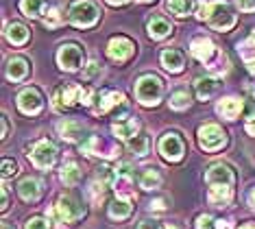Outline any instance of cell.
Segmentation results:
<instances>
[{
  "label": "cell",
  "mask_w": 255,
  "mask_h": 229,
  "mask_svg": "<svg viewBox=\"0 0 255 229\" xmlns=\"http://www.w3.org/2000/svg\"><path fill=\"white\" fill-rule=\"evenodd\" d=\"M205 184L210 186L207 199L214 208H227L234 199V186H236V175L229 164L216 162L207 168L205 173Z\"/></svg>",
  "instance_id": "obj_1"
},
{
  "label": "cell",
  "mask_w": 255,
  "mask_h": 229,
  "mask_svg": "<svg viewBox=\"0 0 255 229\" xmlns=\"http://www.w3.org/2000/svg\"><path fill=\"white\" fill-rule=\"evenodd\" d=\"M94 90L90 85H74V83H66L61 87H57L53 94V107L61 114L70 111L74 107H90L94 103Z\"/></svg>",
  "instance_id": "obj_2"
},
{
  "label": "cell",
  "mask_w": 255,
  "mask_h": 229,
  "mask_svg": "<svg viewBox=\"0 0 255 229\" xmlns=\"http://www.w3.org/2000/svg\"><path fill=\"white\" fill-rule=\"evenodd\" d=\"M199 17L216 31H231L236 26V11L227 0H212L205 2L199 11Z\"/></svg>",
  "instance_id": "obj_3"
},
{
  "label": "cell",
  "mask_w": 255,
  "mask_h": 229,
  "mask_svg": "<svg viewBox=\"0 0 255 229\" xmlns=\"http://www.w3.org/2000/svg\"><path fill=\"white\" fill-rule=\"evenodd\" d=\"M190 52H192V57H196L201 63L210 66L212 70H216V72H225L229 66L227 57L216 48V44H214L210 37H194L192 42H190Z\"/></svg>",
  "instance_id": "obj_4"
},
{
  "label": "cell",
  "mask_w": 255,
  "mask_h": 229,
  "mask_svg": "<svg viewBox=\"0 0 255 229\" xmlns=\"http://www.w3.org/2000/svg\"><path fill=\"white\" fill-rule=\"evenodd\" d=\"M101 17V9H98L96 2L92 0H74L68 9V20L70 24L79 26V28H90L94 26Z\"/></svg>",
  "instance_id": "obj_5"
},
{
  "label": "cell",
  "mask_w": 255,
  "mask_h": 229,
  "mask_svg": "<svg viewBox=\"0 0 255 229\" xmlns=\"http://www.w3.org/2000/svg\"><path fill=\"white\" fill-rule=\"evenodd\" d=\"M164 96V81L155 74H144L135 83V98L146 107L157 105Z\"/></svg>",
  "instance_id": "obj_6"
},
{
  "label": "cell",
  "mask_w": 255,
  "mask_h": 229,
  "mask_svg": "<svg viewBox=\"0 0 255 229\" xmlns=\"http://www.w3.org/2000/svg\"><path fill=\"white\" fill-rule=\"evenodd\" d=\"M199 144L205 151H220L223 146H227V131H225L216 122H207V125L199 127Z\"/></svg>",
  "instance_id": "obj_7"
},
{
  "label": "cell",
  "mask_w": 255,
  "mask_h": 229,
  "mask_svg": "<svg viewBox=\"0 0 255 229\" xmlns=\"http://www.w3.org/2000/svg\"><path fill=\"white\" fill-rule=\"evenodd\" d=\"M28 160L33 162V166L37 168H50L57 162V146L50 140H37L28 151Z\"/></svg>",
  "instance_id": "obj_8"
},
{
  "label": "cell",
  "mask_w": 255,
  "mask_h": 229,
  "mask_svg": "<svg viewBox=\"0 0 255 229\" xmlns=\"http://www.w3.org/2000/svg\"><path fill=\"white\" fill-rule=\"evenodd\" d=\"M83 61H85V52L79 44H61L59 50H57V63H59L61 70L77 72L83 66Z\"/></svg>",
  "instance_id": "obj_9"
},
{
  "label": "cell",
  "mask_w": 255,
  "mask_h": 229,
  "mask_svg": "<svg viewBox=\"0 0 255 229\" xmlns=\"http://www.w3.org/2000/svg\"><path fill=\"white\" fill-rule=\"evenodd\" d=\"M53 214L61 223H77L85 216V208L81 205L79 199H74V197H59Z\"/></svg>",
  "instance_id": "obj_10"
},
{
  "label": "cell",
  "mask_w": 255,
  "mask_h": 229,
  "mask_svg": "<svg viewBox=\"0 0 255 229\" xmlns=\"http://www.w3.org/2000/svg\"><path fill=\"white\" fill-rule=\"evenodd\" d=\"M159 153L168 162H179L185 155V142L179 133H166L159 140Z\"/></svg>",
  "instance_id": "obj_11"
},
{
  "label": "cell",
  "mask_w": 255,
  "mask_h": 229,
  "mask_svg": "<svg viewBox=\"0 0 255 229\" xmlns=\"http://www.w3.org/2000/svg\"><path fill=\"white\" fill-rule=\"evenodd\" d=\"M133 52H135V44H133L129 37H125V35H116L107 44V55L118 63L129 61L133 57Z\"/></svg>",
  "instance_id": "obj_12"
},
{
  "label": "cell",
  "mask_w": 255,
  "mask_h": 229,
  "mask_svg": "<svg viewBox=\"0 0 255 229\" xmlns=\"http://www.w3.org/2000/svg\"><path fill=\"white\" fill-rule=\"evenodd\" d=\"M18 107L26 116H37L44 107V96L39 94L37 87H24L18 94Z\"/></svg>",
  "instance_id": "obj_13"
},
{
  "label": "cell",
  "mask_w": 255,
  "mask_h": 229,
  "mask_svg": "<svg viewBox=\"0 0 255 229\" xmlns=\"http://www.w3.org/2000/svg\"><path fill=\"white\" fill-rule=\"evenodd\" d=\"M127 98L123 92H116V90H103L96 96V114H109V111H116L118 107H125Z\"/></svg>",
  "instance_id": "obj_14"
},
{
  "label": "cell",
  "mask_w": 255,
  "mask_h": 229,
  "mask_svg": "<svg viewBox=\"0 0 255 229\" xmlns=\"http://www.w3.org/2000/svg\"><path fill=\"white\" fill-rule=\"evenodd\" d=\"M81 153H85V155H98V157H116L118 155V149H116L114 144L109 142H103L98 136H88L85 142H81Z\"/></svg>",
  "instance_id": "obj_15"
},
{
  "label": "cell",
  "mask_w": 255,
  "mask_h": 229,
  "mask_svg": "<svg viewBox=\"0 0 255 229\" xmlns=\"http://www.w3.org/2000/svg\"><path fill=\"white\" fill-rule=\"evenodd\" d=\"M159 61H161V66H164V70L177 74V72H181L183 66H185V55L177 48H166V50H161Z\"/></svg>",
  "instance_id": "obj_16"
},
{
  "label": "cell",
  "mask_w": 255,
  "mask_h": 229,
  "mask_svg": "<svg viewBox=\"0 0 255 229\" xmlns=\"http://www.w3.org/2000/svg\"><path fill=\"white\" fill-rule=\"evenodd\" d=\"M242 109H245V101L238 98V96H227V98H223V101L216 105V111L227 120H236L238 114H240Z\"/></svg>",
  "instance_id": "obj_17"
},
{
  "label": "cell",
  "mask_w": 255,
  "mask_h": 229,
  "mask_svg": "<svg viewBox=\"0 0 255 229\" xmlns=\"http://www.w3.org/2000/svg\"><path fill=\"white\" fill-rule=\"evenodd\" d=\"M137 129H140V122H137L135 118H120L118 122H114L112 131H114L116 138L127 140V142H129L131 138L140 136V133H137Z\"/></svg>",
  "instance_id": "obj_18"
},
{
  "label": "cell",
  "mask_w": 255,
  "mask_h": 229,
  "mask_svg": "<svg viewBox=\"0 0 255 229\" xmlns=\"http://www.w3.org/2000/svg\"><path fill=\"white\" fill-rule=\"evenodd\" d=\"M18 192H20L22 201H26V203H35L37 199L42 197V184H39V179H35V177H26V179H22V181H20Z\"/></svg>",
  "instance_id": "obj_19"
},
{
  "label": "cell",
  "mask_w": 255,
  "mask_h": 229,
  "mask_svg": "<svg viewBox=\"0 0 255 229\" xmlns=\"http://www.w3.org/2000/svg\"><path fill=\"white\" fill-rule=\"evenodd\" d=\"M218 79L216 76H199V79L194 81V90H196V96L201 98V101H210L214 94L218 92Z\"/></svg>",
  "instance_id": "obj_20"
},
{
  "label": "cell",
  "mask_w": 255,
  "mask_h": 229,
  "mask_svg": "<svg viewBox=\"0 0 255 229\" xmlns=\"http://www.w3.org/2000/svg\"><path fill=\"white\" fill-rule=\"evenodd\" d=\"M28 74V61L24 57H11L7 61V79L9 81H22Z\"/></svg>",
  "instance_id": "obj_21"
},
{
  "label": "cell",
  "mask_w": 255,
  "mask_h": 229,
  "mask_svg": "<svg viewBox=\"0 0 255 229\" xmlns=\"http://www.w3.org/2000/svg\"><path fill=\"white\" fill-rule=\"evenodd\" d=\"M172 33V24L161 15H155L153 20H148V35L153 39H164Z\"/></svg>",
  "instance_id": "obj_22"
},
{
  "label": "cell",
  "mask_w": 255,
  "mask_h": 229,
  "mask_svg": "<svg viewBox=\"0 0 255 229\" xmlns=\"http://www.w3.org/2000/svg\"><path fill=\"white\" fill-rule=\"evenodd\" d=\"M4 35H7V39L13 46H22L28 42V28L22 24V22H11V24H7V31H4Z\"/></svg>",
  "instance_id": "obj_23"
},
{
  "label": "cell",
  "mask_w": 255,
  "mask_h": 229,
  "mask_svg": "<svg viewBox=\"0 0 255 229\" xmlns=\"http://www.w3.org/2000/svg\"><path fill=\"white\" fill-rule=\"evenodd\" d=\"M131 210H133V205H131L129 199L118 197L112 201V205H109V216H112L114 221H125L131 216Z\"/></svg>",
  "instance_id": "obj_24"
},
{
  "label": "cell",
  "mask_w": 255,
  "mask_h": 229,
  "mask_svg": "<svg viewBox=\"0 0 255 229\" xmlns=\"http://www.w3.org/2000/svg\"><path fill=\"white\" fill-rule=\"evenodd\" d=\"M59 133H61V138L63 140H70V142H77V140L81 138H85L83 133H85V129L79 125V122H72V120H66V122H59Z\"/></svg>",
  "instance_id": "obj_25"
},
{
  "label": "cell",
  "mask_w": 255,
  "mask_h": 229,
  "mask_svg": "<svg viewBox=\"0 0 255 229\" xmlns=\"http://www.w3.org/2000/svg\"><path fill=\"white\" fill-rule=\"evenodd\" d=\"M81 179H83V170L79 168L77 162H68L66 166L61 168V181L66 186H77Z\"/></svg>",
  "instance_id": "obj_26"
},
{
  "label": "cell",
  "mask_w": 255,
  "mask_h": 229,
  "mask_svg": "<svg viewBox=\"0 0 255 229\" xmlns=\"http://www.w3.org/2000/svg\"><path fill=\"white\" fill-rule=\"evenodd\" d=\"M161 175H159V170H155V168H144L142 173H140V188L142 190H155V188H159L161 186Z\"/></svg>",
  "instance_id": "obj_27"
},
{
  "label": "cell",
  "mask_w": 255,
  "mask_h": 229,
  "mask_svg": "<svg viewBox=\"0 0 255 229\" xmlns=\"http://www.w3.org/2000/svg\"><path fill=\"white\" fill-rule=\"evenodd\" d=\"M166 9L177 17H185L194 11V0H166Z\"/></svg>",
  "instance_id": "obj_28"
},
{
  "label": "cell",
  "mask_w": 255,
  "mask_h": 229,
  "mask_svg": "<svg viewBox=\"0 0 255 229\" xmlns=\"http://www.w3.org/2000/svg\"><path fill=\"white\" fill-rule=\"evenodd\" d=\"M170 107L172 109H177V111H183V109H188L190 105H192V94H190L188 90H175L170 94Z\"/></svg>",
  "instance_id": "obj_29"
},
{
  "label": "cell",
  "mask_w": 255,
  "mask_h": 229,
  "mask_svg": "<svg viewBox=\"0 0 255 229\" xmlns=\"http://www.w3.org/2000/svg\"><path fill=\"white\" fill-rule=\"evenodd\" d=\"M46 9V0H20V11L26 17H39Z\"/></svg>",
  "instance_id": "obj_30"
},
{
  "label": "cell",
  "mask_w": 255,
  "mask_h": 229,
  "mask_svg": "<svg viewBox=\"0 0 255 229\" xmlns=\"http://www.w3.org/2000/svg\"><path fill=\"white\" fill-rule=\"evenodd\" d=\"M127 146H129V151H131L135 157H144V155L148 153V138L144 136V133H140V136L131 138L129 142H127Z\"/></svg>",
  "instance_id": "obj_31"
},
{
  "label": "cell",
  "mask_w": 255,
  "mask_h": 229,
  "mask_svg": "<svg viewBox=\"0 0 255 229\" xmlns=\"http://www.w3.org/2000/svg\"><path fill=\"white\" fill-rule=\"evenodd\" d=\"M238 52H240V57L245 59L247 63H253L255 61V39H245L242 44H238Z\"/></svg>",
  "instance_id": "obj_32"
},
{
  "label": "cell",
  "mask_w": 255,
  "mask_h": 229,
  "mask_svg": "<svg viewBox=\"0 0 255 229\" xmlns=\"http://www.w3.org/2000/svg\"><path fill=\"white\" fill-rule=\"evenodd\" d=\"M223 225H225V221H216L210 214H201L196 219V229H223Z\"/></svg>",
  "instance_id": "obj_33"
},
{
  "label": "cell",
  "mask_w": 255,
  "mask_h": 229,
  "mask_svg": "<svg viewBox=\"0 0 255 229\" xmlns=\"http://www.w3.org/2000/svg\"><path fill=\"white\" fill-rule=\"evenodd\" d=\"M44 24L48 26V28H57L61 24V13H59V9L57 7H50V11L46 13V17H44Z\"/></svg>",
  "instance_id": "obj_34"
},
{
  "label": "cell",
  "mask_w": 255,
  "mask_h": 229,
  "mask_svg": "<svg viewBox=\"0 0 255 229\" xmlns=\"http://www.w3.org/2000/svg\"><path fill=\"white\" fill-rule=\"evenodd\" d=\"M15 173H18V164L13 160H9V157H4L2 160V177L9 179V177H13Z\"/></svg>",
  "instance_id": "obj_35"
},
{
  "label": "cell",
  "mask_w": 255,
  "mask_h": 229,
  "mask_svg": "<svg viewBox=\"0 0 255 229\" xmlns=\"http://www.w3.org/2000/svg\"><path fill=\"white\" fill-rule=\"evenodd\" d=\"M24 229H50V223L42 219V216H35V219H28Z\"/></svg>",
  "instance_id": "obj_36"
},
{
  "label": "cell",
  "mask_w": 255,
  "mask_h": 229,
  "mask_svg": "<svg viewBox=\"0 0 255 229\" xmlns=\"http://www.w3.org/2000/svg\"><path fill=\"white\" fill-rule=\"evenodd\" d=\"M245 105H247V111H245L247 122L249 120H255V96H249L247 101H245Z\"/></svg>",
  "instance_id": "obj_37"
},
{
  "label": "cell",
  "mask_w": 255,
  "mask_h": 229,
  "mask_svg": "<svg viewBox=\"0 0 255 229\" xmlns=\"http://www.w3.org/2000/svg\"><path fill=\"white\" fill-rule=\"evenodd\" d=\"M238 9L240 11H247V13H251V11H255V0H236Z\"/></svg>",
  "instance_id": "obj_38"
},
{
  "label": "cell",
  "mask_w": 255,
  "mask_h": 229,
  "mask_svg": "<svg viewBox=\"0 0 255 229\" xmlns=\"http://www.w3.org/2000/svg\"><path fill=\"white\" fill-rule=\"evenodd\" d=\"M98 70H101V66H98L96 61H92L88 68H83V79H92V76H94Z\"/></svg>",
  "instance_id": "obj_39"
},
{
  "label": "cell",
  "mask_w": 255,
  "mask_h": 229,
  "mask_svg": "<svg viewBox=\"0 0 255 229\" xmlns=\"http://www.w3.org/2000/svg\"><path fill=\"white\" fill-rule=\"evenodd\" d=\"M137 229H166V227H161L157 221H142L140 225H137Z\"/></svg>",
  "instance_id": "obj_40"
},
{
  "label": "cell",
  "mask_w": 255,
  "mask_h": 229,
  "mask_svg": "<svg viewBox=\"0 0 255 229\" xmlns=\"http://www.w3.org/2000/svg\"><path fill=\"white\" fill-rule=\"evenodd\" d=\"M0 208H2V212L9 208V192H7V188H2V205H0Z\"/></svg>",
  "instance_id": "obj_41"
},
{
  "label": "cell",
  "mask_w": 255,
  "mask_h": 229,
  "mask_svg": "<svg viewBox=\"0 0 255 229\" xmlns=\"http://www.w3.org/2000/svg\"><path fill=\"white\" fill-rule=\"evenodd\" d=\"M247 133L255 138V120H249V122H247Z\"/></svg>",
  "instance_id": "obj_42"
},
{
  "label": "cell",
  "mask_w": 255,
  "mask_h": 229,
  "mask_svg": "<svg viewBox=\"0 0 255 229\" xmlns=\"http://www.w3.org/2000/svg\"><path fill=\"white\" fill-rule=\"evenodd\" d=\"M7 133H9V120L7 116H2V138H7Z\"/></svg>",
  "instance_id": "obj_43"
},
{
  "label": "cell",
  "mask_w": 255,
  "mask_h": 229,
  "mask_svg": "<svg viewBox=\"0 0 255 229\" xmlns=\"http://www.w3.org/2000/svg\"><path fill=\"white\" fill-rule=\"evenodd\" d=\"M166 201L161 199V201H155V203H150V210H166V205H164Z\"/></svg>",
  "instance_id": "obj_44"
},
{
  "label": "cell",
  "mask_w": 255,
  "mask_h": 229,
  "mask_svg": "<svg viewBox=\"0 0 255 229\" xmlns=\"http://www.w3.org/2000/svg\"><path fill=\"white\" fill-rule=\"evenodd\" d=\"M249 205L255 210V186L251 188V192H249Z\"/></svg>",
  "instance_id": "obj_45"
},
{
  "label": "cell",
  "mask_w": 255,
  "mask_h": 229,
  "mask_svg": "<svg viewBox=\"0 0 255 229\" xmlns=\"http://www.w3.org/2000/svg\"><path fill=\"white\" fill-rule=\"evenodd\" d=\"M109 4H114V7H118V4H125V2H129V0H107Z\"/></svg>",
  "instance_id": "obj_46"
},
{
  "label": "cell",
  "mask_w": 255,
  "mask_h": 229,
  "mask_svg": "<svg viewBox=\"0 0 255 229\" xmlns=\"http://www.w3.org/2000/svg\"><path fill=\"white\" fill-rule=\"evenodd\" d=\"M238 229H255V223H245V225H240Z\"/></svg>",
  "instance_id": "obj_47"
},
{
  "label": "cell",
  "mask_w": 255,
  "mask_h": 229,
  "mask_svg": "<svg viewBox=\"0 0 255 229\" xmlns=\"http://www.w3.org/2000/svg\"><path fill=\"white\" fill-rule=\"evenodd\" d=\"M2 229H15V227L11 225V223H7V221H4V223H2Z\"/></svg>",
  "instance_id": "obj_48"
},
{
  "label": "cell",
  "mask_w": 255,
  "mask_h": 229,
  "mask_svg": "<svg viewBox=\"0 0 255 229\" xmlns=\"http://www.w3.org/2000/svg\"><path fill=\"white\" fill-rule=\"evenodd\" d=\"M251 39H255V31H253V35H251Z\"/></svg>",
  "instance_id": "obj_49"
},
{
  "label": "cell",
  "mask_w": 255,
  "mask_h": 229,
  "mask_svg": "<svg viewBox=\"0 0 255 229\" xmlns=\"http://www.w3.org/2000/svg\"><path fill=\"white\" fill-rule=\"evenodd\" d=\"M223 229H227V223H225V225H223Z\"/></svg>",
  "instance_id": "obj_50"
},
{
  "label": "cell",
  "mask_w": 255,
  "mask_h": 229,
  "mask_svg": "<svg viewBox=\"0 0 255 229\" xmlns=\"http://www.w3.org/2000/svg\"><path fill=\"white\" fill-rule=\"evenodd\" d=\"M144 2H153V0H144Z\"/></svg>",
  "instance_id": "obj_51"
}]
</instances>
